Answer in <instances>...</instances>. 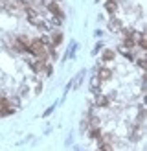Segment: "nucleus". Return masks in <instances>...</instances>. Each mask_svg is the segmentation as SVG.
<instances>
[{
	"label": "nucleus",
	"mask_w": 147,
	"mask_h": 151,
	"mask_svg": "<svg viewBox=\"0 0 147 151\" xmlns=\"http://www.w3.org/2000/svg\"><path fill=\"white\" fill-rule=\"evenodd\" d=\"M29 52L37 57V59H41V61H44V59H48V54H50V46L46 42H44L42 39H35L31 41V46H29Z\"/></svg>",
	"instance_id": "obj_1"
},
{
	"label": "nucleus",
	"mask_w": 147,
	"mask_h": 151,
	"mask_svg": "<svg viewBox=\"0 0 147 151\" xmlns=\"http://www.w3.org/2000/svg\"><path fill=\"white\" fill-rule=\"evenodd\" d=\"M31 66H33V70L35 72H44V70H46L48 68V66H46V63H44V61H41V59H37V61H33L31 63ZM48 72V70H46ZM50 74V72H48Z\"/></svg>",
	"instance_id": "obj_2"
},
{
	"label": "nucleus",
	"mask_w": 147,
	"mask_h": 151,
	"mask_svg": "<svg viewBox=\"0 0 147 151\" xmlns=\"http://www.w3.org/2000/svg\"><path fill=\"white\" fill-rule=\"evenodd\" d=\"M110 76H112V72H110L108 68H99V72H98V79H99V81H108Z\"/></svg>",
	"instance_id": "obj_3"
},
{
	"label": "nucleus",
	"mask_w": 147,
	"mask_h": 151,
	"mask_svg": "<svg viewBox=\"0 0 147 151\" xmlns=\"http://www.w3.org/2000/svg\"><path fill=\"white\" fill-rule=\"evenodd\" d=\"M83 76H85V72H79V74L76 76V79L70 81V88H77V87L81 85V79H83Z\"/></svg>",
	"instance_id": "obj_4"
},
{
	"label": "nucleus",
	"mask_w": 147,
	"mask_h": 151,
	"mask_svg": "<svg viewBox=\"0 0 147 151\" xmlns=\"http://www.w3.org/2000/svg\"><path fill=\"white\" fill-rule=\"evenodd\" d=\"M96 103H98V107H107V105L110 103L107 96H98V100H96Z\"/></svg>",
	"instance_id": "obj_5"
},
{
	"label": "nucleus",
	"mask_w": 147,
	"mask_h": 151,
	"mask_svg": "<svg viewBox=\"0 0 147 151\" xmlns=\"http://www.w3.org/2000/svg\"><path fill=\"white\" fill-rule=\"evenodd\" d=\"M107 9H108L110 15H114V11L118 9V2H116V0H108V2H107Z\"/></svg>",
	"instance_id": "obj_6"
},
{
	"label": "nucleus",
	"mask_w": 147,
	"mask_h": 151,
	"mask_svg": "<svg viewBox=\"0 0 147 151\" xmlns=\"http://www.w3.org/2000/svg\"><path fill=\"white\" fill-rule=\"evenodd\" d=\"M61 41H63V35H61V32H55V33H54V37H51V42H54L55 46H57V44H61Z\"/></svg>",
	"instance_id": "obj_7"
},
{
	"label": "nucleus",
	"mask_w": 147,
	"mask_h": 151,
	"mask_svg": "<svg viewBox=\"0 0 147 151\" xmlns=\"http://www.w3.org/2000/svg\"><path fill=\"white\" fill-rule=\"evenodd\" d=\"M90 88L94 90V92H96V90L99 88V79H98V76H94V78L90 79Z\"/></svg>",
	"instance_id": "obj_8"
},
{
	"label": "nucleus",
	"mask_w": 147,
	"mask_h": 151,
	"mask_svg": "<svg viewBox=\"0 0 147 151\" xmlns=\"http://www.w3.org/2000/svg\"><path fill=\"white\" fill-rule=\"evenodd\" d=\"M110 29H121V22L118 19H112L110 20Z\"/></svg>",
	"instance_id": "obj_9"
},
{
	"label": "nucleus",
	"mask_w": 147,
	"mask_h": 151,
	"mask_svg": "<svg viewBox=\"0 0 147 151\" xmlns=\"http://www.w3.org/2000/svg\"><path fill=\"white\" fill-rule=\"evenodd\" d=\"M103 59H105V61L114 59V52H112V50H105V52H103Z\"/></svg>",
	"instance_id": "obj_10"
}]
</instances>
